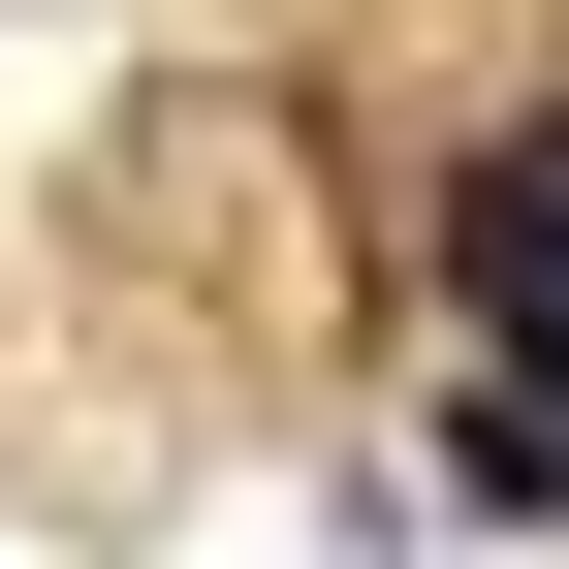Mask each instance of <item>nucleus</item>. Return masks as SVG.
<instances>
[{
  "label": "nucleus",
  "instance_id": "nucleus-1",
  "mask_svg": "<svg viewBox=\"0 0 569 569\" xmlns=\"http://www.w3.org/2000/svg\"><path fill=\"white\" fill-rule=\"evenodd\" d=\"M443 253H475V317L538 348V411H569V127H507V159L443 190Z\"/></svg>",
  "mask_w": 569,
  "mask_h": 569
}]
</instances>
